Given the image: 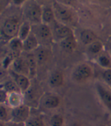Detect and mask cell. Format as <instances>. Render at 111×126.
I'll return each mask as SVG.
<instances>
[{
    "instance_id": "484cf974",
    "label": "cell",
    "mask_w": 111,
    "mask_h": 126,
    "mask_svg": "<svg viewBox=\"0 0 111 126\" xmlns=\"http://www.w3.org/2000/svg\"><path fill=\"white\" fill-rule=\"evenodd\" d=\"M99 65L105 69L111 68V58L106 52H101L98 56Z\"/></svg>"
},
{
    "instance_id": "d4e9b609",
    "label": "cell",
    "mask_w": 111,
    "mask_h": 126,
    "mask_svg": "<svg viewBox=\"0 0 111 126\" xmlns=\"http://www.w3.org/2000/svg\"><path fill=\"white\" fill-rule=\"evenodd\" d=\"M11 120V109L6 104L0 103V121L8 122Z\"/></svg>"
},
{
    "instance_id": "3957f363",
    "label": "cell",
    "mask_w": 111,
    "mask_h": 126,
    "mask_svg": "<svg viewBox=\"0 0 111 126\" xmlns=\"http://www.w3.org/2000/svg\"><path fill=\"white\" fill-rule=\"evenodd\" d=\"M32 33L35 35L41 46L48 47L54 40L51 27L42 23L32 25Z\"/></svg>"
},
{
    "instance_id": "277c9868",
    "label": "cell",
    "mask_w": 111,
    "mask_h": 126,
    "mask_svg": "<svg viewBox=\"0 0 111 126\" xmlns=\"http://www.w3.org/2000/svg\"><path fill=\"white\" fill-rule=\"evenodd\" d=\"M52 8L55 15V18L58 22L65 24V23L71 22L73 20V12L68 6L58 2H54Z\"/></svg>"
},
{
    "instance_id": "6da1fadb",
    "label": "cell",
    "mask_w": 111,
    "mask_h": 126,
    "mask_svg": "<svg viewBox=\"0 0 111 126\" xmlns=\"http://www.w3.org/2000/svg\"><path fill=\"white\" fill-rule=\"evenodd\" d=\"M21 23L17 17L12 16L7 17L0 29V34L2 39L9 42L11 40L17 37Z\"/></svg>"
},
{
    "instance_id": "ba28073f",
    "label": "cell",
    "mask_w": 111,
    "mask_h": 126,
    "mask_svg": "<svg viewBox=\"0 0 111 126\" xmlns=\"http://www.w3.org/2000/svg\"><path fill=\"white\" fill-rule=\"evenodd\" d=\"M51 31H52L54 39L55 38L58 40H60V42L73 35V31L68 26L62 23H60L58 21H55L52 24Z\"/></svg>"
},
{
    "instance_id": "2e32d148",
    "label": "cell",
    "mask_w": 111,
    "mask_h": 126,
    "mask_svg": "<svg viewBox=\"0 0 111 126\" xmlns=\"http://www.w3.org/2000/svg\"><path fill=\"white\" fill-rule=\"evenodd\" d=\"M55 21V15L53 10L52 5H44L42 6V23L50 25L52 24Z\"/></svg>"
},
{
    "instance_id": "8fae6325",
    "label": "cell",
    "mask_w": 111,
    "mask_h": 126,
    "mask_svg": "<svg viewBox=\"0 0 111 126\" xmlns=\"http://www.w3.org/2000/svg\"><path fill=\"white\" fill-rule=\"evenodd\" d=\"M9 69L12 70L13 71H14V72L17 74H21V75L29 77L28 64H27V62H26L25 56H22V55L15 58L11 68Z\"/></svg>"
},
{
    "instance_id": "44dd1931",
    "label": "cell",
    "mask_w": 111,
    "mask_h": 126,
    "mask_svg": "<svg viewBox=\"0 0 111 126\" xmlns=\"http://www.w3.org/2000/svg\"><path fill=\"white\" fill-rule=\"evenodd\" d=\"M64 77L61 71H55L49 77V84L51 87H60L63 84Z\"/></svg>"
},
{
    "instance_id": "9c48e42d",
    "label": "cell",
    "mask_w": 111,
    "mask_h": 126,
    "mask_svg": "<svg viewBox=\"0 0 111 126\" xmlns=\"http://www.w3.org/2000/svg\"><path fill=\"white\" fill-rule=\"evenodd\" d=\"M61 102V100L58 95L52 93H45L41 98L39 106L46 110H54L60 106Z\"/></svg>"
},
{
    "instance_id": "f546056e",
    "label": "cell",
    "mask_w": 111,
    "mask_h": 126,
    "mask_svg": "<svg viewBox=\"0 0 111 126\" xmlns=\"http://www.w3.org/2000/svg\"><path fill=\"white\" fill-rule=\"evenodd\" d=\"M103 78L105 81L111 86V68L105 69L103 72Z\"/></svg>"
},
{
    "instance_id": "7a4b0ae2",
    "label": "cell",
    "mask_w": 111,
    "mask_h": 126,
    "mask_svg": "<svg viewBox=\"0 0 111 126\" xmlns=\"http://www.w3.org/2000/svg\"><path fill=\"white\" fill-rule=\"evenodd\" d=\"M42 6L36 2H25L23 6V15L25 21H28L31 25L42 24Z\"/></svg>"
},
{
    "instance_id": "d6a6232c",
    "label": "cell",
    "mask_w": 111,
    "mask_h": 126,
    "mask_svg": "<svg viewBox=\"0 0 111 126\" xmlns=\"http://www.w3.org/2000/svg\"><path fill=\"white\" fill-rule=\"evenodd\" d=\"M13 3H14V5L17 6H24L25 2L24 1H14Z\"/></svg>"
},
{
    "instance_id": "5b68a950",
    "label": "cell",
    "mask_w": 111,
    "mask_h": 126,
    "mask_svg": "<svg viewBox=\"0 0 111 126\" xmlns=\"http://www.w3.org/2000/svg\"><path fill=\"white\" fill-rule=\"evenodd\" d=\"M44 94L41 93V88L38 85L31 86L27 91L24 93V104L30 106L31 109H36L39 106L40 100Z\"/></svg>"
},
{
    "instance_id": "603a6c76",
    "label": "cell",
    "mask_w": 111,
    "mask_h": 126,
    "mask_svg": "<svg viewBox=\"0 0 111 126\" xmlns=\"http://www.w3.org/2000/svg\"><path fill=\"white\" fill-rule=\"evenodd\" d=\"M32 32V25L30 22L24 21L21 23L19 31H18L17 37L21 40L24 41L27 37H29V35Z\"/></svg>"
},
{
    "instance_id": "f1b7e54d",
    "label": "cell",
    "mask_w": 111,
    "mask_h": 126,
    "mask_svg": "<svg viewBox=\"0 0 111 126\" xmlns=\"http://www.w3.org/2000/svg\"><path fill=\"white\" fill-rule=\"evenodd\" d=\"M8 94V92L2 87V85L0 84V103L6 104Z\"/></svg>"
},
{
    "instance_id": "d6986e66",
    "label": "cell",
    "mask_w": 111,
    "mask_h": 126,
    "mask_svg": "<svg viewBox=\"0 0 111 126\" xmlns=\"http://www.w3.org/2000/svg\"><path fill=\"white\" fill-rule=\"evenodd\" d=\"M60 45L62 49L65 52H73L77 47V42L74 35H72L70 37L61 40L60 42Z\"/></svg>"
},
{
    "instance_id": "9a60e30c",
    "label": "cell",
    "mask_w": 111,
    "mask_h": 126,
    "mask_svg": "<svg viewBox=\"0 0 111 126\" xmlns=\"http://www.w3.org/2000/svg\"><path fill=\"white\" fill-rule=\"evenodd\" d=\"M40 45L38 40L36 39L35 35L31 32L29 37L23 41V52H33Z\"/></svg>"
},
{
    "instance_id": "1f68e13d",
    "label": "cell",
    "mask_w": 111,
    "mask_h": 126,
    "mask_svg": "<svg viewBox=\"0 0 111 126\" xmlns=\"http://www.w3.org/2000/svg\"><path fill=\"white\" fill-rule=\"evenodd\" d=\"M5 126H26V125H25V123H17V122H14L12 121H9L6 122Z\"/></svg>"
},
{
    "instance_id": "4dcf8cb0",
    "label": "cell",
    "mask_w": 111,
    "mask_h": 126,
    "mask_svg": "<svg viewBox=\"0 0 111 126\" xmlns=\"http://www.w3.org/2000/svg\"><path fill=\"white\" fill-rule=\"evenodd\" d=\"M8 75V70L5 69L1 64H0V80H5V77Z\"/></svg>"
},
{
    "instance_id": "e0dca14e",
    "label": "cell",
    "mask_w": 111,
    "mask_h": 126,
    "mask_svg": "<svg viewBox=\"0 0 111 126\" xmlns=\"http://www.w3.org/2000/svg\"><path fill=\"white\" fill-rule=\"evenodd\" d=\"M25 58L26 59L27 64H28V68H29V78L30 79H33L36 75L37 66H38V63H37V62H36V59L35 58V56H34L33 52L26 53Z\"/></svg>"
},
{
    "instance_id": "52a82bcc",
    "label": "cell",
    "mask_w": 111,
    "mask_h": 126,
    "mask_svg": "<svg viewBox=\"0 0 111 126\" xmlns=\"http://www.w3.org/2000/svg\"><path fill=\"white\" fill-rule=\"evenodd\" d=\"M32 109L26 104L11 109V120L17 123H26L31 115Z\"/></svg>"
},
{
    "instance_id": "7c38bea8",
    "label": "cell",
    "mask_w": 111,
    "mask_h": 126,
    "mask_svg": "<svg viewBox=\"0 0 111 126\" xmlns=\"http://www.w3.org/2000/svg\"><path fill=\"white\" fill-rule=\"evenodd\" d=\"M33 54L38 65H43L47 62L51 56V52L48 47L40 46L37 48L34 52Z\"/></svg>"
},
{
    "instance_id": "ffe728a7",
    "label": "cell",
    "mask_w": 111,
    "mask_h": 126,
    "mask_svg": "<svg viewBox=\"0 0 111 126\" xmlns=\"http://www.w3.org/2000/svg\"><path fill=\"white\" fill-rule=\"evenodd\" d=\"M10 52H12L16 57L21 56L23 52V41L17 37L8 42Z\"/></svg>"
},
{
    "instance_id": "30bf717a",
    "label": "cell",
    "mask_w": 111,
    "mask_h": 126,
    "mask_svg": "<svg viewBox=\"0 0 111 126\" xmlns=\"http://www.w3.org/2000/svg\"><path fill=\"white\" fill-rule=\"evenodd\" d=\"M8 75L16 83L23 94L25 93L31 86V79L29 77L17 74L11 69L8 70Z\"/></svg>"
},
{
    "instance_id": "cb8c5ba5",
    "label": "cell",
    "mask_w": 111,
    "mask_h": 126,
    "mask_svg": "<svg viewBox=\"0 0 111 126\" xmlns=\"http://www.w3.org/2000/svg\"><path fill=\"white\" fill-rule=\"evenodd\" d=\"M0 84H1L2 87L8 92V94L12 93V92H17V91L21 92L20 91L19 87L16 84V83L10 77H9V78L5 79L2 82H0Z\"/></svg>"
},
{
    "instance_id": "7402d4cb",
    "label": "cell",
    "mask_w": 111,
    "mask_h": 126,
    "mask_svg": "<svg viewBox=\"0 0 111 126\" xmlns=\"http://www.w3.org/2000/svg\"><path fill=\"white\" fill-rule=\"evenodd\" d=\"M26 126H47L45 124L44 117L42 114L39 113H33V110L29 119L25 123Z\"/></svg>"
},
{
    "instance_id": "ac0fdd59",
    "label": "cell",
    "mask_w": 111,
    "mask_h": 126,
    "mask_svg": "<svg viewBox=\"0 0 111 126\" xmlns=\"http://www.w3.org/2000/svg\"><path fill=\"white\" fill-rule=\"evenodd\" d=\"M80 40L84 45H89L98 40L96 33L89 29H85L80 33Z\"/></svg>"
},
{
    "instance_id": "4fadbf2b",
    "label": "cell",
    "mask_w": 111,
    "mask_h": 126,
    "mask_svg": "<svg viewBox=\"0 0 111 126\" xmlns=\"http://www.w3.org/2000/svg\"><path fill=\"white\" fill-rule=\"evenodd\" d=\"M23 104H24V96L22 92H12L8 94L6 105L10 109L17 108Z\"/></svg>"
},
{
    "instance_id": "d590c367",
    "label": "cell",
    "mask_w": 111,
    "mask_h": 126,
    "mask_svg": "<svg viewBox=\"0 0 111 126\" xmlns=\"http://www.w3.org/2000/svg\"><path fill=\"white\" fill-rule=\"evenodd\" d=\"M5 125H6V123L5 122L0 121V126H5Z\"/></svg>"
},
{
    "instance_id": "e575fe53",
    "label": "cell",
    "mask_w": 111,
    "mask_h": 126,
    "mask_svg": "<svg viewBox=\"0 0 111 126\" xmlns=\"http://www.w3.org/2000/svg\"><path fill=\"white\" fill-rule=\"evenodd\" d=\"M70 126H81V125H80L79 124H78V123H76V122H75V123H73V124H71Z\"/></svg>"
},
{
    "instance_id": "5bb4252c",
    "label": "cell",
    "mask_w": 111,
    "mask_h": 126,
    "mask_svg": "<svg viewBox=\"0 0 111 126\" xmlns=\"http://www.w3.org/2000/svg\"><path fill=\"white\" fill-rule=\"evenodd\" d=\"M96 91L103 104L111 112V91L100 84H96Z\"/></svg>"
},
{
    "instance_id": "8992f818",
    "label": "cell",
    "mask_w": 111,
    "mask_h": 126,
    "mask_svg": "<svg viewBox=\"0 0 111 126\" xmlns=\"http://www.w3.org/2000/svg\"><path fill=\"white\" fill-rule=\"evenodd\" d=\"M93 75V70L91 67L86 63L79 65L72 73V78L75 82H86Z\"/></svg>"
},
{
    "instance_id": "8d00e7d4",
    "label": "cell",
    "mask_w": 111,
    "mask_h": 126,
    "mask_svg": "<svg viewBox=\"0 0 111 126\" xmlns=\"http://www.w3.org/2000/svg\"><path fill=\"white\" fill-rule=\"evenodd\" d=\"M100 126H105V125H100Z\"/></svg>"
},
{
    "instance_id": "836d02e7",
    "label": "cell",
    "mask_w": 111,
    "mask_h": 126,
    "mask_svg": "<svg viewBox=\"0 0 111 126\" xmlns=\"http://www.w3.org/2000/svg\"><path fill=\"white\" fill-rule=\"evenodd\" d=\"M3 10H4V7H3L2 4H0V14L2 12Z\"/></svg>"
},
{
    "instance_id": "83f0119b",
    "label": "cell",
    "mask_w": 111,
    "mask_h": 126,
    "mask_svg": "<svg viewBox=\"0 0 111 126\" xmlns=\"http://www.w3.org/2000/svg\"><path fill=\"white\" fill-rule=\"evenodd\" d=\"M50 126H63L64 118L61 114H54L49 119Z\"/></svg>"
},
{
    "instance_id": "4316f807",
    "label": "cell",
    "mask_w": 111,
    "mask_h": 126,
    "mask_svg": "<svg viewBox=\"0 0 111 126\" xmlns=\"http://www.w3.org/2000/svg\"><path fill=\"white\" fill-rule=\"evenodd\" d=\"M88 52H91V54H94V55H97V54H100L102 52L103 49V44L100 41L97 40L94 42L93 43L90 44L88 46Z\"/></svg>"
}]
</instances>
